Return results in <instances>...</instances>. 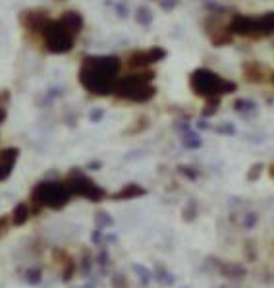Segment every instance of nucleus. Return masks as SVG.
Here are the masks:
<instances>
[{
	"label": "nucleus",
	"mask_w": 274,
	"mask_h": 288,
	"mask_svg": "<svg viewBox=\"0 0 274 288\" xmlns=\"http://www.w3.org/2000/svg\"><path fill=\"white\" fill-rule=\"evenodd\" d=\"M120 70V62L116 58H95L89 60L81 70L83 85L99 95H106L114 91V78Z\"/></svg>",
	"instance_id": "nucleus-1"
},
{
	"label": "nucleus",
	"mask_w": 274,
	"mask_h": 288,
	"mask_svg": "<svg viewBox=\"0 0 274 288\" xmlns=\"http://www.w3.org/2000/svg\"><path fill=\"white\" fill-rule=\"evenodd\" d=\"M72 189L68 184L60 182H44L39 184L31 194V203L39 207H50V209H60L64 207L70 198H72Z\"/></svg>",
	"instance_id": "nucleus-2"
},
{
	"label": "nucleus",
	"mask_w": 274,
	"mask_h": 288,
	"mask_svg": "<svg viewBox=\"0 0 274 288\" xmlns=\"http://www.w3.org/2000/svg\"><path fill=\"white\" fill-rule=\"evenodd\" d=\"M191 87L197 95H203L207 99H214L218 95L224 93H230L236 89L234 83L226 81V79L218 78L216 74H212L210 70H197L193 76H191Z\"/></svg>",
	"instance_id": "nucleus-3"
},
{
	"label": "nucleus",
	"mask_w": 274,
	"mask_h": 288,
	"mask_svg": "<svg viewBox=\"0 0 274 288\" xmlns=\"http://www.w3.org/2000/svg\"><path fill=\"white\" fill-rule=\"evenodd\" d=\"M151 74L149 76H141V74H135L130 78L122 79L118 85H114L116 95L122 99H130L135 103H141V101H149L154 95L153 85L149 83L151 81Z\"/></svg>",
	"instance_id": "nucleus-4"
},
{
	"label": "nucleus",
	"mask_w": 274,
	"mask_h": 288,
	"mask_svg": "<svg viewBox=\"0 0 274 288\" xmlns=\"http://www.w3.org/2000/svg\"><path fill=\"white\" fill-rule=\"evenodd\" d=\"M68 186L72 189V194L83 196V198H87V200H91V201H100L104 198V191H102L97 184H93L89 178L81 176V174H79V176L70 178Z\"/></svg>",
	"instance_id": "nucleus-5"
},
{
	"label": "nucleus",
	"mask_w": 274,
	"mask_h": 288,
	"mask_svg": "<svg viewBox=\"0 0 274 288\" xmlns=\"http://www.w3.org/2000/svg\"><path fill=\"white\" fill-rule=\"evenodd\" d=\"M16 159H18V151L16 149H4V151H0V180H6V178L10 176Z\"/></svg>",
	"instance_id": "nucleus-6"
},
{
	"label": "nucleus",
	"mask_w": 274,
	"mask_h": 288,
	"mask_svg": "<svg viewBox=\"0 0 274 288\" xmlns=\"http://www.w3.org/2000/svg\"><path fill=\"white\" fill-rule=\"evenodd\" d=\"M31 217V209H29V205L27 203H20L14 213H12V224H16V226H22L27 222V219Z\"/></svg>",
	"instance_id": "nucleus-7"
},
{
	"label": "nucleus",
	"mask_w": 274,
	"mask_h": 288,
	"mask_svg": "<svg viewBox=\"0 0 274 288\" xmlns=\"http://www.w3.org/2000/svg\"><path fill=\"white\" fill-rule=\"evenodd\" d=\"M143 194H145L143 188L135 186V184H130V186H126L124 189H120L118 194H114L112 198L114 200H132V198H137V196H143Z\"/></svg>",
	"instance_id": "nucleus-8"
},
{
	"label": "nucleus",
	"mask_w": 274,
	"mask_h": 288,
	"mask_svg": "<svg viewBox=\"0 0 274 288\" xmlns=\"http://www.w3.org/2000/svg\"><path fill=\"white\" fill-rule=\"evenodd\" d=\"M8 221H10L8 217H2V219H0V234L6 232V228H8Z\"/></svg>",
	"instance_id": "nucleus-9"
}]
</instances>
